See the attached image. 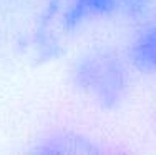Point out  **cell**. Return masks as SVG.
<instances>
[{"instance_id":"3","label":"cell","mask_w":156,"mask_h":155,"mask_svg":"<svg viewBox=\"0 0 156 155\" xmlns=\"http://www.w3.org/2000/svg\"><path fill=\"white\" fill-rule=\"evenodd\" d=\"M35 153H100L96 143L73 132H53L37 142Z\"/></svg>"},{"instance_id":"4","label":"cell","mask_w":156,"mask_h":155,"mask_svg":"<svg viewBox=\"0 0 156 155\" xmlns=\"http://www.w3.org/2000/svg\"><path fill=\"white\" fill-rule=\"evenodd\" d=\"M129 62L140 73L156 77V24L135 39L129 47Z\"/></svg>"},{"instance_id":"1","label":"cell","mask_w":156,"mask_h":155,"mask_svg":"<svg viewBox=\"0 0 156 155\" xmlns=\"http://www.w3.org/2000/svg\"><path fill=\"white\" fill-rule=\"evenodd\" d=\"M73 83L83 95L101 109H116L129 88L126 65L118 57L91 52L80 57L72 70Z\"/></svg>"},{"instance_id":"2","label":"cell","mask_w":156,"mask_h":155,"mask_svg":"<svg viewBox=\"0 0 156 155\" xmlns=\"http://www.w3.org/2000/svg\"><path fill=\"white\" fill-rule=\"evenodd\" d=\"M146 5V0H68L62 15L63 27L75 30L88 22L113 15H135Z\"/></svg>"}]
</instances>
